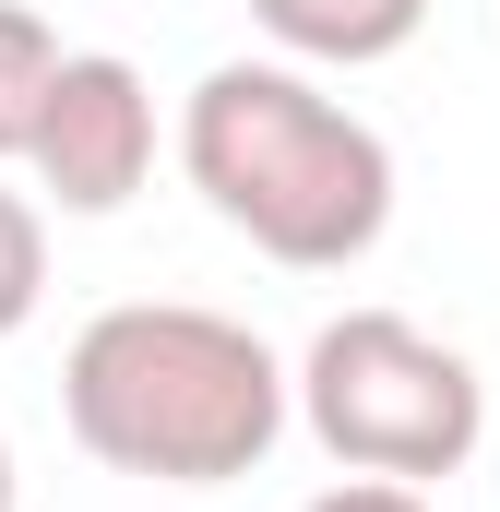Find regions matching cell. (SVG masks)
<instances>
[{"label":"cell","instance_id":"obj_1","mask_svg":"<svg viewBox=\"0 0 500 512\" xmlns=\"http://www.w3.org/2000/svg\"><path fill=\"white\" fill-rule=\"evenodd\" d=\"M60 417L108 477L155 489H227L286 441V358L191 298H120L72 334Z\"/></svg>","mask_w":500,"mask_h":512},{"label":"cell","instance_id":"obj_2","mask_svg":"<svg viewBox=\"0 0 500 512\" xmlns=\"http://www.w3.org/2000/svg\"><path fill=\"white\" fill-rule=\"evenodd\" d=\"M179 167L286 274H346L393 227V143L298 60H215L179 96Z\"/></svg>","mask_w":500,"mask_h":512},{"label":"cell","instance_id":"obj_3","mask_svg":"<svg viewBox=\"0 0 500 512\" xmlns=\"http://www.w3.org/2000/svg\"><path fill=\"white\" fill-rule=\"evenodd\" d=\"M286 417H310V441L346 465V477H393V489H429V477H465L477 441H489V382L465 346H441L429 322L405 310H334L310 334V358L286 370Z\"/></svg>","mask_w":500,"mask_h":512},{"label":"cell","instance_id":"obj_4","mask_svg":"<svg viewBox=\"0 0 500 512\" xmlns=\"http://www.w3.org/2000/svg\"><path fill=\"white\" fill-rule=\"evenodd\" d=\"M24 167H36V191L60 215H120L131 191L155 179V84L131 72L120 48H60V84L36 108Z\"/></svg>","mask_w":500,"mask_h":512},{"label":"cell","instance_id":"obj_5","mask_svg":"<svg viewBox=\"0 0 500 512\" xmlns=\"http://www.w3.org/2000/svg\"><path fill=\"white\" fill-rule=\"evenodd\" d=\"M250 12L286 60H322V72H370L393 48H417L429 24V0H250Z\"/></svg>","mask_w":500,"mask_h":512},{"label":"cell","instance_id":"obj_6","mask_svg":"<svg viewBox=\"0 0 500 512\" xmlns=\"http://www.w3.org/2000/svg\"><path fill=\"white\" fill-rule=\"evenodd\" d=\"M48 84H60V36H48V12L0 0V167H24V143H36V108H48Z\"/></svg>","mask_w":500,"mask_h":512},{"label":"cell","instance_id":"obj_7","mask_svg":"<svg viewBox=\"0 0 500 512\" xmlns=\"http://www.w3.org/2000/svg\"><path fill=\"white\" fill-rule=\"evenodd\" d=\"M36 298H48V227L24 191H0V346L36 322Z\"/></svg>","mask_w":500,"mask_h":512},{"label":"cell","instance_id":"obj_8","mask_svg":"<svg viewBox=\"0 0 500 512\" xmlns=\"http://www.w3.org/2000/svg\"><path fill=\"white\" fill-rule=\"evenodd\" d=\"M298 512H429V489H393V477H346V489H322V501Z\"/></svg>","mask_w":500,"mask_h":512},{"label":"cell","instance_id":"obj_9","mask_svg":"<svg viewBox=\"0 0 500 512\" xmlns=\"http://www.w3.org/2000/svg\"><path fill=\"white\" fill-rule=\"evenodd\" d=\"M12 489H24V477H12V441H0V512H12Z\"/></svg>","mask_w":500,"mask_h":512}]
</instances>
